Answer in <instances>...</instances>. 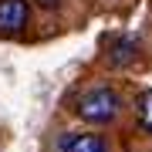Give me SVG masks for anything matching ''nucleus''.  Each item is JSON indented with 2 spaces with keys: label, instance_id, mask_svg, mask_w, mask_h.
<instances>
[{
  "label": "nucleus",
  "instance_id": "1",
  "mask_svg": "<svg viewBox=\"0 0 152 152\" xmlns=\"http://www.w3.org/2000/svg\"><path fill=\"white\" fill-rule=\"evenodd\" d=\"M75 115L88 125H108L122 115V98L115 88H91V91H85L78 98Z\"/></svg>",
  "mask_w": 152,
  "mask_h": 152
},
{
  "label": "nucleus",
  "instance_id": "2",
  "mask_svg": "<svg viewBox=\"0 0 152 152\" xmlns=\"http://www.w3.org/2000/svg\"><path fill=\"white\" fill-rule=\"evenodd\" d=\"M31 24L27 0H0V34H17Z\"/></svg>",
  "mask_w": 152,
  "mask_h": 152
},
{
  "label": "nucleus",
  "instance_id": "3",
  "mask_svg": "<svg viewBox=\"0 0 152 152\" xmlns=\"http://www.w3.org/2000/svg\"><path fill=\"white\" fill-rule=\"evenodd\" d=\"M61 152H108V142L98 132H75L61 139Z\"/></svg>",
  "mask_w": 152,
  "mask_h": 152
},
{
  "label": "nucleus",
  "instance_id": "4",
  "mask_svg": "<svg viewBox=\"0 0 152 152\" xmlns=\"http://www.w3.org/2000/svg\"><path fill=\"white\" fill-rule=\"evenodd\" d=\"M135 58H139V41H135V37H118V41H112V48H108V64H112V68H125V64H132Z\"/></svg>",
  "mask_w": 152,
  "mask_h": 152
},
{
  "label": "nucleus",
  "instance_id": "5",
  "mask_svg": "<svg viewBox=\"0 0 152 152\" xmlns=\"http://www.w3.org/2000/svg\"><path fill=\"white\" fill-rule=\"evenodd\" d=\"M135 118L142 125V132L152 135V88H145V91L135 95Z\"/></svg>",
  "mask_w": 152,
  "mask_h": 152
},
{
  "label": "nucleus",
  "instance_id": "6",
  "mask_svg": "<svg viewBox=\"0 0 152 152\" xmlns=\"http://www.w3.org/2000/svg\"><path fill=\"white\" fill-rule=\"evenodd\" d=\"M34 4H37L41 10H58V7H61V0H34Z\"/></svg>",
  "mask_w": 152,
  "mask_h": 152
}]
</instances>
